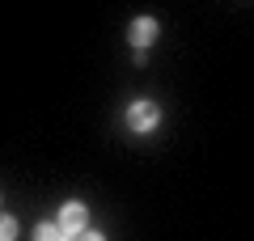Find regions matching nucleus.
I'll list each match as a JSON object with an SVG mask.
<instances>
[{"instance_id":"1","label":"nucleus","mask_w":254,"mask_h":241,"mask_svg":"<svg viewBox=\"0 0 254 241\" xmlns=\"http://www.w3.org/2000/svg\"><path fill=\"white\" fill-rule=\"evenodd\" d=\"M123 123L131 127V131H153L157 123H161V106H157V102H131V106H127V115H123Z\"/></svg>"},{"instance_id":"2","label":"nucleus","mask_w":254,"mask_h":241,"mask_svg":"<svg viewBox=\"0 0 254 241\" xmlns=\"http://www.w3.org/2000/svg\"><path fill=\"white\" fill-rule=\"evenodd\" d=\"M55 224L64 229V237H68V241H76L85 229H89V212H85V203H64V207H60V220H55Z\"/></svg>"},{"instance_id":"3","label":"nucleus","mask_w":254,"mask_h":241,"mask_svg":"<svg viewBox=\"0 0 254 241\" xmlns=\"http://www.w3.org/2000/svg\"><path fill=\"white\" fill-rule=\"evenodd\" d=\"M157 34H161L157 17H136V21H131V30H127V38H131V47H136V51H148V47L157 43Z\"/></svg>"},{"instance_id":"4","label":"nucleus","mask_w":254,"mask_h":241,"mask_svg":"<svg viewBox=\"0 0 254 241\" xmlns=\"http://www.w3.org/2000/svg\"><path fill=\"white\" fill-rule=\"evenodd\" d=\"M34 241H68V237H64V229H60L55 220H43V224L34 229Z\"/></svg>"},{"instance_id":"5","label":"nucleus","mask_w":254,"mask_h":241,"mask_svg":"<svg viewBox=\"0 0 254 241\" xmlns=\"http://www.w3.org/2000/svg\"><path fill=\"white\" fill-rule=\"evenodd\" d=\"M0 241H17V220L13 216H0Z\"/></svg>"},{"instance_id":"6","label":"nucleus","mask_w":254,"mask_h":241,"mask_svg":"<svg viewBox=\"0 0 254 241\" xmlns=\"http://www.w3.org/2000/svg\"><path fill=\"white\" fill-rule=\"evenodd\" d=\"M76 241H106V237H102L98 229H85V233H81V237H76Z\"/></svg>"}]
</instances>
